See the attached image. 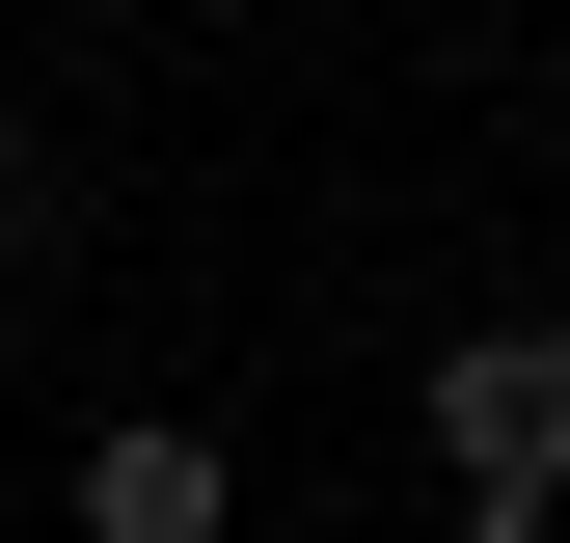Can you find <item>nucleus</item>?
Returning a JSON list of instances; mask_svg holds the SVG:
<instances>
[{"mask_svg":"<svg viewBox=\"0 0 570 543\" xmlns=\"http://www.w3.org/2000/svg\"><path fill=\"white\" fill-rule=\"evenodd\" d=\"M435 490H462L489 543L570 516V326H462V354H435Z\"/></svg>","mask_w":570,"mask_h":543,"instance_id":"1","label":"nucleus"},{"mask_svg":"<svg viewBox=\"0 0 570 543\" xmlns=\"http://www.w3.org/2000/svg\"><path fill=\"white\" fill-rule=\"evenodd\" d=\"M82 543H218V435L190 407H109L82 435Z\"/></svg>","mask_w":570,"mask_h":543,"instance_id":"2","label":"nucleus"}]
</instances>
